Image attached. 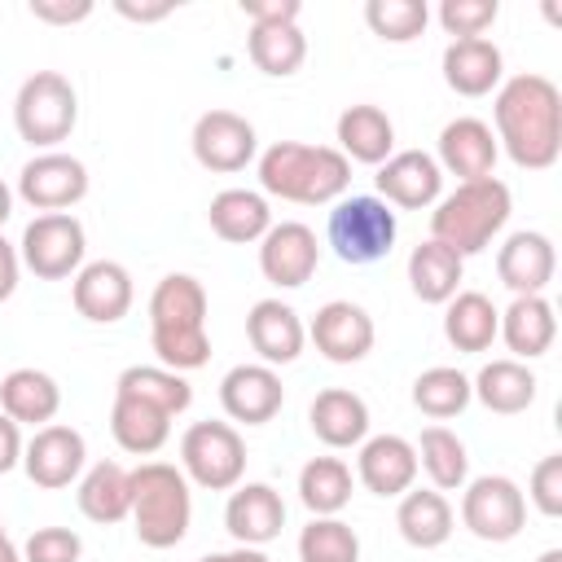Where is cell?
Instances as JSON below:
<instances>
[{"mask_svg":"<svg viewBox=\"0 0 562 562\" xmlns=\"http://www.w3.org/2000/svg\"><path fill=\"white\" fill-rule=\"evenodd\" d=\"M496 145H505V154L527 167V171H544L558 162L562 154V92L553 79L527 70L501 83L496 92Z\"/></svg>","mask_w":562,"mask_h":562,"instance_id":"cell-1","label":"cell"},{"mask_svg":"<svg viewBox=\"0 0 562 562\" xmlns=\"http://www.w3.org/2000/svg\"><path fill=\"white\" fill-rule=\"evenodd\" d=\"M149 342L162 369L184 373L211 360L206 342V285L189 272H171L149 294Z\"/></svg>","mask_w":562,"mask_h":562,"instance_id":"cell-2","label":"cell"},{"mask_svg":"<svg viewBox=\"0 0 562 562\" xmlns=\"http://www.w3.org/2000/svg\"><path fill=\"white\" fill-rule=\"evenodd\" d=\"M347 184H351V162L334 145L277 140L259 154V189L281 202L325 206V202H338Z\"/></svg>","mask_w":562,"mask_h":562,"instance_id":"cell-3","label":"cell"},{"mask_svg":"<svg viewBox=\"0 0 562 562\" xmlns=\"http://www.w3.org/2000/svg\"><path fill=\"white\" fill-rule=\"evenodd\" d=\"M509 206H514V198H509L505 180H496V176L465 180L448 198H439V206L430 211V237L443 241L448 250H457L461 259L479 255L505 228Z\"/></svg>","mask_w":562,"mask_h":562,"instance_id":"cell-4","label":"cell"},{"mask_svg":"<svg viewBox=\"0 0 562 562\" xmlns=\"http://www.w3.org/2000/svg\"><path fill=\"white\" fill-rule=\"evenodd\" d=\"M140 544L149 549H171L184 540L189 518H193V496L184 470L167 461H140L132 470V514Z\"/></svg>","mask_w":562,"mask_h":562,"instance_id":"cell-5","label":"cell"},{"mask_svg":"<svg viewBox=\"0 0 562 562\" xmlns=\"http://www.w3.org/2000/svg\"><path fill=\"white\" fill-rule=\"evenodd\" d=\"M75 119H79V97L66 75L35 70L31 79H22L18 101H13V123L22 140H31L35 149H53L70 136Z\"/></svg>","mask_w":562,"mask_h":562,"instance_id":"cell-6","label":"cell"},{"mask_svg":"<svg viewBox=\"0 0 562 562\" xmlns=\"http://www.w3.org/2000/svg\"><path fill=\"white\" fill-rule=\"evenodd\" d=\"M395 211L373 193L338 198L329 211V246L342 263H378L395 246Z\"/></svg>","mask_w":562,"mask_h":562,"instance_id":"cell-7","label":"cell"},{"mask_svg":"<svg viewBox=\"0 0 562 562\" xmlns=\"http://www.w3.org/2000/svg\"><path fill=\"white\" fill-rule=\"evenodd\" d=\"M180 470L206 492H228L246 474V443L228 422H193L180 439Z\"/></svg>","mask_w":562,"mask_h":562,"instance_id":"cell-8","label":"cell"},{"mask_svg":"<svg viewBox=\"0 0 562 562\" xmlns=\"http://www.w3.org/2000/svg\"><path fill=\"white\" fill-rule=\"evenodd\" d=\"M461 522L470 527V536L505 544L527 527V496L518 492L514 479L505 474H479L465 479L461 492Z\"/></svg>","mask_w":562,"mask_h":562,"instance_id":"cell-9","label":"cell"},{"mask_svg":"<svg viewBox=\"0 0 562 562\" xmlns=\"http://www.w3.org/2000/svg\"><path fill=\"white\" fill-rule=\"evenodd\" d=\"M83 224L70 211H53V215H35L22 228V246L18 259L40 277V281H61L70 272L83 268Z\"/></svg>","mask_w":562,"mask_h":562,"instance_id":"cell-10","label":"cell"},{"mask_svg":"<svg viewBox=\"0 0 562 562\" xmlns=\"http://www.w3.org/2000/svg\"><path fill=\"white\" fill-rule=\"evenodd\" d=\"M18 193L26 206L53 215V211H66L75 206L83 193H88V167L75 158V154H61V149H44L35 154L22 176H18Z\"/></svg>","mask_w":562,"mask_h":562,"instance_id":"cell-11","label":"cell"},{"mask_svg":"<svg viewBox=\"0 0 562 562\" xmlns=\"http://www.w3.org/2000/svg\"><path fill=\"white\" fill-rule=\"evenodd\" d=\"M307 338L316 342V351H321L325 360H334V364H356V360H364V356L373 351L378 329H373V316H369L360 303H351V299H329L325 307H316V316H312V325H307Z\"/></svg>","mask_w":562,"mask_h":562,"instance_id":"cell-12","label":"cell"},{"mask_svg":"<svg viewBox=\"0 0 562 562\" xmlns=\"http://www.w3.org/2000/svg\"><path fill=\"white\" fill-rule=\"evenodd\" d=\"M321 263V246H316V233L299 220H281L272 224L263 237H259V272L281 285V290H299L312 281Z\"/></svg>","mask_w":562,"mask_h":562,"instance_id":"cell-13","label":"cell"},{"mask_svg":"<svg viewBox=\"0 0 562 562\" xmlns=\"http://www.w3.org/2000/svg\"><path fill=\"white\" fill-rule=\"evenodd\" d=\"M189 145H193V158L206 171H224V176L228 171H241L255 158V149H259L250 119H241L233 110H206V114H198Z\"/></svg>","mask_w":562,"mask_h":562,"instance_id":"cell-14","label":"cell"},{"mask_svg":"<svg viewBox=\"0 0 562 562\" xmlns=\"http://www.w3.org/2000/svg\"><path fill=\"white\" fill-rule=\"evenodd\" d=\"M83 457H88V443L75 426H61V422H48L31 435V443L22 448V470L35 487H70L83 470Z\"/></svg>","mask_w":562,"mask_h":562,"instance_id":"cell-15","label":"cell"},{"mask_svg":"<svg viewBox=\"0 0 562 562\" xmlns=\"http://www.w3.org/2000/svg\"><path fill=\"white\" fill-rule=\"evenodd\" d=\"M70 299H75V312L92 325H114L127 316L136 290H132V272L114 259H92L75 272V285H70Z\"/></svg>","mask_w":562,"mask_h":562,"instance_id":"cell-16","label":"cell"},{"mask_svg":"<svg viewBox=\"0 0 562 562\" xmlns=\"http://www.w3.org/2000/svg\"><path fill=\"white\" fill-rule=\"evenodd\" d=\"M378 193L386 206H404V211H422L430 202H439L443 193V171L435 162V154L426 149H400L378 167Z\"/></svg>","mask_w":562,"mask_h":562,"instance_id":"cell-17","label":"cell"},{"mask_svg":"<svg viewBox=\"0 0 562 562\" xmlns=\"http://www.w3.org/2000/svg\"><path fill=\"white\" fill-rule=\"evenodd\" d=\"M220 404L233 422H246V426H263L281 413L285 404V386L277 378L272 364H233L220 382Z\"/></svg>","mask_w":562,"mask_h":562,"instance_id":"cell-18","label":"cell"},{"mask_svg":"<svg viewBox=\"0 0 562 562\" xmlns=\"http://www.w3.org/2000/svg\"><path fill=\"white\" fill-rule=\"evenodd\" d=\"M224 527L246 549H259V544L277 540L281 527H285V501H281V492L268 487V483H241L228 496V505H224Z\"/></svg>","mask_w":562,"mask_h":562,"instance_id":"cell-19","label":"cell"},{"mask_svg":"<svg viewBox=\"0 0 562 562\" xmlns=\"http://www.w3.org/2000/svg\"><path fill=\"white\" fill-rule=\"evenodd\" d=\"M496 154H501V145H496L492 127H487L483 119L461 114V119L443 123V132H439V158H435V162H439V171L461 176V184H465V180L492 176Z\"/></svg>","mask_w":562,"mask_h":562,"instance_id":"cell-20","label":"cell"},{"mask_svg":"<svg viewBox=\"0 0 562 562\" xmlns=\"http://www.w3.org/2000/svg\"><path fill=\"white\" fill-rule=\"evenodd\" d=\"M553 268H558L553 241L544 233H531V228L509 233L505 246L496 250V277L514 294H544L553 281Z\"/></svg>","mask_w":562,"mask_h":562,"instance_id":"cell-21","label":"cell"},{"mask_svg":"<svg viewBox=\"0 0 562 562\" xmlns=\"http://www.w3.org/2000/svg\"><path fill=\"white\" fill-rule=\"evenodd\" d=\"M356 474L373 496H404L417 479V448L404 435H373L360 443Z\"/></svg>","mask_w":562,"mask_h":562,"instance_id":"cell-22","label":"cell"},{"mask_svg":"<svg viewBox=\"0 0 562 562\" xmlns=\"http://www.w3.org/2000/svg\"><path fill=\"white\" fill-rule=\"evenodd\" d=\"M246 338H250V347L259 351L263 364H290V360H299V351L307 342V329H303V321L290 303L259 299L246 312Z\"/></svg>","mask_w":562,"mask_h":562,"instance_id":"cell-23","label":"cell"},{"mask_svg":"<svg viewBox=\"0 0 562 562\" xmlns=\"http://www.w3.org/2000/svg\"><path fill=\"white\" fill-rule=\"evenodd\" d=\"M496 338H505V347L514 351V360H536L553 347L558 338V316L553 303L544 294H514V303L501 312V329Z\"/></svg>","mask_w":562,"mask_h":562,"instance_id":"cell-24","label":"cell"},{"mask_svg":"<svg viewBox=\"0 0 562 562\" xmlns=\"http://www.w3.org/2000/svg\"><path fill=\"white\" fill-rule=\"evenodd\" d=\"M505 75V57L492 40H452L443 48V83L457 97H487Z\"/></svg>","mask_w":562,"mask_h":562,"instance_id":"cell-25","label":"cell"},{"mask_svg":"<svg viewBox=\"0 0 562 562\" xmlns=\"http://www.w3.org/2000/svg\"><path fill=\"white\" fill-rule=\"evenodd\" d=\"M307 422L325 448H356L369 435V404L347 386H329L312 400Z\"/></svg>","mask_w":562,"mask_h":562,"instance_id":"cell-26","label":"cell"},{"mask_svg":"<svg viewBox=\"0 0 562 562\" xmlns=\"http://www.w3.org/2000/svg\"><path fill=\"white\" fill-rule=\"evenodd\" d=\"M61 408V386L44 369H13L0 378V413L18 426H48Z\"/></svg>","mask_w":562,"mask_h":562,"instance_id":"cell-27","label":"cell"},{"mask_svg":"<svg viewBox=\"0 0 562 562\" xmlns=\"http://www.w3.org/2000/svg\"><path fill=\"white\" fill-rule=\"evenodd\" d=\"M206 220H211V233L233 246L259 241L272 228V211H268L263 193H255V189H220L206 206Z\"/></svg>","mask_w":562,"mask_h":562,"instance_id":"cell-28","label":"cell"},{"mask_svg":"<svg viewBox=\"0 0 562 562\" xmlns=\"http://www.w3.org/2000/svg\"><path fill=\"white\" fill-rule=\"evenodd\" d=\"M338 154L351 162H369V167H382L395 149V127L386 119V110L378 105H347L338 114Z\"/></svg>","mask_w":562,"mask_h":562,"instance_id":"cell-29","label":"cell"},{"mask_svg":"<svg viewBox=\"0 0 562 562\" xmlns=\"http://www.w3.org/2000/svg\"><path fill=\"white\" fill-rule=\"evenodd\" d=\"M536 373L522 364V360H487L479 369V378L470 382V395H479V404L487 413H501V417H514L522 408H531L536 400Z\"/></svg>","mask_w":562,"mask_h":562,"instance_id":"cell-30","label":"cell"},{"mask_svg":"<svg viewBox=\"0 0 562 562\" xmlns=\"http://www.w3.org/2000/svg\"><path fill=\"white\" fill-rule=\"evenodd\" d=\"M496 329H501V312L492 307L487 294L479 290H457L448 303H443V338L457 347V351H487L496 342Z\"/></svg>","mask_w":562,"mask_h":562,"instance_id":"cell-31","label":"cell"},{"mask_svg":"<svg viewBox=\"0 0 562 562\" xmlns=\"http://www.w3.org/2000/svg\"><path fill=\"white\" fill-rule=\"evenodd\" d=\"M395 527L413 549H439L452 536V505L435 487H408L395 509Z\"/></svg>","mask_w":562,"mask_h":562,"instance_id":"cell-32","label":"cell"},{"mask_svg":"<svg viewBox=\"0 0 562 562\" xmlns=\"http://www.w3.org/2000/svg\"><path fill=\"white\" fill-rule=\"evenodd\" d=\"M79 509L101 527L123 522L132 514V470H123L119 461H97L79 479Z\"/></svg>","mask_w":562,"mask_h":562,"instance_id":"cell-33","label":"cell"},{"mask_svg":"<svg viewBox=\"0 0 562 562\" xmlns=\"http://www.w3.org/2000/svg\"><path fill=\"white\" fill-rule=\"evenodd\" d=\"M461 272H465V259L435 237L413 246V255H408V285L422 303H448L461 285Z\"/></svg>","mask_w":562,"mask_h":562,"instance_id":"cell-34","label":"cell"},{"mask_svg":"<svg viewBox=\"0 0 562 562\" xmlns=\"http://www.w3.org/2000/svg\"><path fill=\"white\" fill-rule=\"evenodd\" d=\"M110 435L123 452H136V457H149L167 443L171 435V417L154 404H140V400H127V395H114V408H110Z\"/></svg>","mask_w":562,"mask_h":562,"instance_id":"cell-35","label":"cell"},{"mask_svg":"<svg viewBox=\"0 0 562 562\" xmlns=\"http://www.w3.org/2000/svg\"><path fill=\"white\" fill-rule=\"evenodd\" d=\"M114 395L154 404V408H162L167 417H176V413H184V408L193 404V386H189L180 373L162 369V364H132V369H123L119 382H114Z\"/></svg>","mask_w":562,"mask_h":562,"instance_id":"cell-36","label":"cell"},{"mask_svg":"<svg viewBox=\"0 0 562 562\" xmlns=\"http://www.w3.org/2000/svg\"><path fill=\"white\" fill-rule=\"evenodd\" d=\"M246 53L250 61L272 75V79H285L303 66L307 57V35L299 31V22H272V26H250V40H246Z\"/></svg>","mask_w":562,"mask_h":562,"instance_id":"cell-37","label":"cell"},{"mask_svg":"<svg viewBox=\"0 0 562 562\" xmlns=\"http://www.w3.org/2000/svg\"><path fill=\"white\" fill-rule=\"evenodd\" d=\"M413 448H417V470L430 474L435 492H457V487H465V479H470V457H465V443H461L448 426H426Z\"/></svg>","mask_w":562,"mask_h":562,"instance_id":"cell-38","label":"cell"},{"mask_svg":"<svg viewBox=\"0 0 562 562\" xmlns=\"http://www.w3.org/2000/svg\"><path fill=\"white\" fill-rule=\"evenodd\" d=\"M299 501L316 518H334L351 501V470H347V461H338V457H312L299 470Z\"/></svg>","mask_w":562,"mask_h":562,"instance_id":"cell-39","label":"cell"},{"mask_svg":"<svg viewBox=\"0 0 562 562\" xmlns=\"http://www.w3.org/2000/svg\"><path fill=\"white\" fill-rule=\"evenodd\" d=\"M470 400H474L470 395V378L461 369H452V364H435V369L417 373V382H413V404L435 422L457 417Z\"/></svg>","mask_w":562,"mask_h":562,"instance_id":"cell-40","label":"cell"},{"mask_svg":"<svg viewBox=\"0 0 562 562\" xmlns=\"http://www.w3.org/2000/svg\"><path fill=\"white\" fill-rule=\"evenodd\" d=\"M360 540L342 518H312L299 531V562H356Z\"/></svg>","mask_w":562,"mask_h":562,"instance_id":"cell-41","label":"cell"},{"mask_svg":"<svg viewBox=\"0 0 562 562\" xmlns=\"http://www.w3.org/2000/svg\"><path fill=\"white\" fill-rule=\"evenodd\" d=\"M364 22L373 35L391 40V44H408L426 31L430 22V9L422 0H369L364 4Z\"/></svg>","mask_w":562,"mask_h":562,"instance_id":"cell-42","label":"cell"},{"mask_svg":"<svg viewBox=\"0 0 562 562\" xmlns=\"http://www.w3.org/2000/svg\"><path fill=\"white\" fill-rule=\"evenodd\" d=\"M496 13H501L496 0H443L439 4V26L452 40H479L496 22Z\"/></svg>","mask_w":562,"mask_h":562,"instance_id":"cell-43","label":"cell"},{"mask_svg":"<svg viewBox=\"0 0 562 562\" xmlns=\"http://www.w3.org/2000/svg\"><path fill=\"white\" fill-rule=\"evenodd\" d=\"M83 540L70 527H40L22 544V562H79Z\"/></svg>","mask_w":562,"mask_h":562,"instance_id":"cell-44","label":"cell"},{"mask_svg":"<svg viewBox=\"0 0 562 562\" xmlns=\"http://www.w3.org/2000/svg\"><path fill=\"white\" fill-rule=\"evenodd\" d=\"M531 501H536V509L544 514V518H558L562 514V457L553 452V457H544L536 470H531V492H527Z\"/></svg>","mask_w":562,"mask_h":562,"instance_id":"cell-45","label":"cell"},{"mask_svg":"<svg viewBox=\"0 0 562 562\" xmlns=\"http://www.w3.org/2000/svg\"><path fill=\"white\" fill-rule=\"evenodd\" d=\"M241 13L250 26H272V22H299L303 4L299 0H241Z\"/></svg>","mask_w":562,"mask_h":562,"instance_id":"cell-46","label":"cell"},{"mask_svg":"<svg viewBox=\"0 0 562 562\" xmlns=\"http://www.w3.org/2000/svg\"><path fill=\"white\" fill-rule=\"evenodd\" d=\"M31 13H35L40 22L66 26V22H83V18L92 13V0H31Z\"/></svg>","mask_w":562,"mask_h":562,"instance_id":"cell-47","label":"cell"},{"mask_svg":"<svg viewBox=\"0 0 562 562\" xmlns=\"http://www.w3.org/2000/svg\"><path fill=\"white\" fill-rule=\"evenodd\" d=\"M22 430H18V422L13 417H4L0 413V474H9L18 461H22Z\"/></svg>","mask_w":562,"mask_h":562,"instance_id":"cell-48","label":"cell"},{"mask_svg":"<svg viewBox=\"0 0 562 562\" xmlns=\"http://www.w3.org/2000/svg\"><path fill=\"white\" fill-rule=\"evenodd\" d=\"M176 4L171 0H158V4H132V0H114V13H123V18H132V22H158V18H167Z\"/></svg>","mask_w":562,"mask_h":562,"instance_id":"cell-49","label":"cell"},{"mask_svg":"<svg viewBox=\"0 0 562 562\" xmlns=\"http://www.w3.org/2000/svg\"><path fill=\"white\" fill-rule=\"evenodd\" d=\"M18 268H22V259H18V250L0 237V303L18 290Z\"/></svg>","mask_w":562,"mask_h":562,"instance_id":"cell-50","label":"cell"},{"mask_svg":"<svg viewBox=\"0 0 562 562\" xmlns=\"http://www.w3.org/2000/svg\"><path fill=\"white\" fill-rule=\"evenodd\" d=\"M198 562H268L259 549H246V544H237V549H228V553H206V558H198Z\"/></svg>","mask_w":562,"mask_h":562,"instance_id":"cell-51","label":"cell"},{"mask_svg":"<svg viewBox=\"0 0 562 562\" xmlns=\"http://www.w3.org/2000/svg\"><path fill=\"white\" fill-rule=\"evenodd\" d=\"M0 562H22V553L13 549V540H9V531H4V522H0Z\"/></svg>","mask_w":562,"mask_h":562,"instance_id":"cell-52","label":"cell"},{"mask_svg":"<svg viewBox=\"0 0 562 562\" xmlns=\"http://www.w3.org/2000/svg\"><path fill=\"white\" fill-rule=\"evenodd\" d=\"M9 215H13V193H9V184L0 180V224H4Z\"/></svg>","mask_w":562,"mask_h":562,"instance_id":"cell-53","label":"cell"},{"mask_svg":"<svg viewBox=\"0 0 562 562\" xmlns=\"http://www.w3.org/2000/svg\"><path fill=\"white\" fill-rule=\"evenodd\" d=\"M536 562H562V549H544Z\"/></svg>","mask_w":562,"mask_h":562,"instance_id":"cell-54","label":"cell"}]
</instances>
